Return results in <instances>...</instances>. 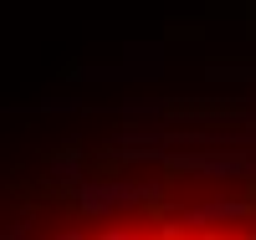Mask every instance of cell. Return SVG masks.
Instances as JSON below:
<instances>
[{
    "label": "cell",
    "mask_w": 256,
    "mask_h": 240,
    "mask_svg": "<svg viewBox=\"0 0 256 240\" xmlns=\"http://www.w3.org/2000/svg\"><path fill=\"white\" fill-rule=\"evenodd\" d=\"M20 240H256V179L82 184Z\"/></svg>",
    "instance_id": "6da1fadb"
}]
</instances>
